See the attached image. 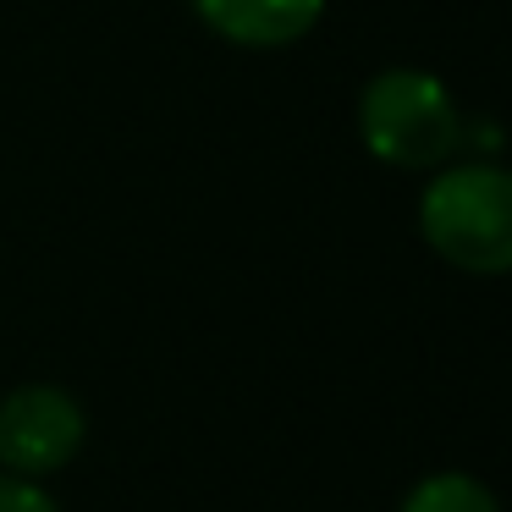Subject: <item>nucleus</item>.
<instances>
[{"instance_id":"1","label":"nucleus","mask_w":512,"mask_h":512,"mask_svg":"<svg viewBox=\"0 0 512 512\" xmlns=\"http://www.w3.org/2000/svg\"><path fill=\"white\" fill-rule=\"evenodd\" d=\"M419 232L463 276H512V166L446 160L419 193Z\"/></svg>"},{"instance_id":"2","label":"nucleus","mask_w":512,"mask_h":512,"mask_svg":"<svg viewBox=\"0 0 512 512\" xmlns=\"http://www.w3.org/2000/svg\"><path fill=\"white\" fill-rule=\"evenodd\" d=\"M358 138L391 171H435L457 160L463 111L435 72L386 67L358 94Z\"/></svg>"},{"instance_id":"3","label":"nucleus","mask_w":512,"mask_h":512,"mask_svg":"<svg viewBox=\"0 0 512 512\" xmlns=\"http://www.w3.org/2000/svg\"><path fill=\"white\" fill-rule=\"evenodd\" d=\"M89 441V413L67 386L28 380L0 397V468L23 479H50Z\"/></svg>"},{"instance_id":"4","label":"nucleus","mask_w":512,"mask_h":512,"mask_svg":"<svg viewBox=\"0 0 512 512\" xmlns=\"http://www.w3.org/2000/svg\"><path fill=\"white\" fill-rule=\"evenodd\" d=\"M199 23L237 50H287L325 17V0H193Z\"/></svg>"},{"instance_id":"5","label":"nucleus","mask_w":512,"mask_h":512,"mask_svg":"<svg viewBox=\"0 0 512 512\" xmlns=\"http://www.w3.org/2000/svg\"><path fill=\"white\" fill-rule=\"evenodd\" d=\"M397 512H501L496 490L479 474H463V468H435L419 485L402 496Z\"/></svg>"},{"instance_id":"6","label":"nucleus","mask_w":512,"mask_h":512,"mask_svg":"<svg viewBox=\"0 0 512 512\" xmlns=\"http://www.w3.org/2000/svg\"><path fill=\"white\" fill-rule=\"evenodd\" d=\"M0 512H61V501L39 479H23V474H6L0 468Z\"/></svg>"}]
</instances>
